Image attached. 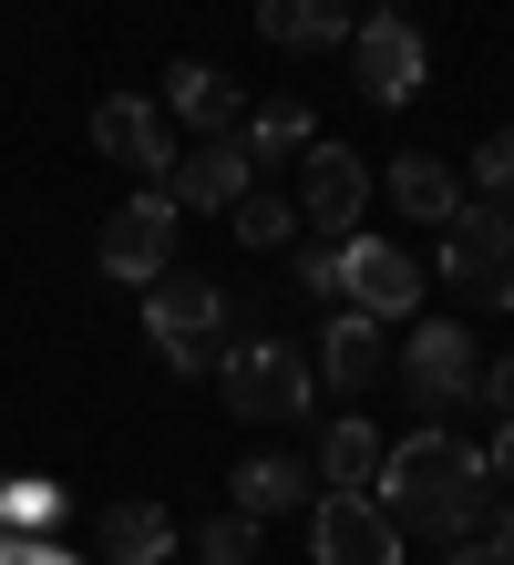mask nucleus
<instances>
[{
	"label": "nucleus",
	"mask_w": 514,
	"mask_h": 565,
	"mask_svg": "<svg viewBox=\"0 0 514 565\" xmlns=\"http://www.w3.org/2000/svg\"><path fill=\"white\" fill-rule=\"evenodd\" d=\"M176 226H186V206L165 185H145V195H124L114 216H103V278H124V288H155L165 268H176Z\"/></svg>",
	"instance_id": "0eeeda50"
},
{
	"label": "nucleus",
	"mask_w": 514,
	"mask_h": 565,
	"mask_svg": "<svg viewBox=\"0 0 514 565\" xmlns=\"http://www.w3.org/2000/svg\"><path fill=\"white\" fill-rule=\"evenodd\" d=\"M422 288H432V268H422L411 247L360 237V226L339 237V298H350V309H370V319H391V329H401L411 309H422Z\"/></svg>",
	"instance_id": "6e6552de"
},
{
	"label": "nucleus",
	"mask_w": 514,
	"mask_h": 565,
	"mask_svg": "<svg viewBox=\"0 0 514 565\" xmlns=\"http://www.w3.org/2000/svg\"><path fill=\"white\" fill-rule=\"evenodd\" d=\"M165 124H186V135H237V124H248V83H227L217 62H176V73H165Z\"/></svg>",
	"instance_id": "4468645a"
},
{
	"label": "nucleus",
	"mask_w": 514,
	"mask_h": 565,
	"mask_svg": "<svg viewBox=\"0 0 514 565\" xmlns=\"http://www.w3.org/2000/svg\"><path fill=\"white\" fill-rule=\"evenodd\" d=\"M227 226H237V247H289L298 237V206H289V195H237V206H227Z\"/></svg>",
	"instance_id": "412c9836"
},
{
	"label": "nucleus",
	"mask_w": 514,
	"mask_h": 565,
	"mask_svg": "<svg viewBox=\"0 0 514 565\" xmlns=\"http://www.w3.org/2000/svg\"><path fill=\"white\" fill-rule=\"evenodd\" d=\"M0 565H73L62 545H31V535H0Z\"/></svg>",
	"instance_id": "bb28decb"
},
{
	"label": "nucleus",
	"mask_w": 514,
	"mask_h": 565,
	"mask_svg": "<svg viewBox=\"0 0 514 565\" xmlns=\"http://www.w3.org/2000/svg\"><path fill=\"white\" fill-rule=\"evenodd\" d=\"M196 565H258V514H206L196 524Z\"/></svg>",
	"instance_id": "5701e85b"
},
{
	"label": "nucleus",
	"mask_w": 514,
	"mask_h": 565,
	"mask_svg": "<svg viewBox=\"0 0 514 565\" xmlns=\"http://www.w3.org/2000/svg\"><path fill=\"white\" fill-rule=\"evenodd\" d=\"M473 402H484V412H514V360H484V381H473Z\"/></svg>",
	"instance_id": "a878e982"
},
{
	"label": "nucleus",
	"mask_w": 514,
	"mask_h": 565,
	"mask_svg": "<svg viewBox=\"0 0 514 565\" xmlns=\"http://www.w3.org/2000/svg\"><path fill=\"white\" fill-rule=\"evenodd\" d=\"M308 555L319 565H401V524L381 514V493L319 483V504H308Z\"/></svg>",
	"instance_id": "1a4fd4ad"
},
{
	"label": "nucleus",
	"mask_w": 514,
	"mask_h": 565,
	"mask_svg": "<svg viewBox=\"0 0 514 565\" xmlns=\"http://www.w3.org/2000/svg\"><path fill=\"white\" fill-rule=\"evenodd\" d=\"M411 340L391 350L401 371V402L442 422V412H473V381H484V350H473V319H401Z\"/></svg>",
	"instance_id": "20e7f679"
},
{
	"label": "nucleus",
	"mask_w": 514,
	"mask_h": 565,
	"mask_svg": "<svg viewBox=\"0 0 514 565\" xmlns=\"http://www.w3.org/2000/svg\"><path fill=\"white\" fill-rule=\"evenodd\" d=\"M145 340H155V360H165L176 381H206V371L227 360V288L165 268V278L145 288Z\"/></svg>",
	"instance_id": "7ed1b4c3"
},
{
	"label": "nucleus",
	"mask_w": 514,
	"mask_h": 565,
	"mask_svg": "<svg viewBox=\"0 0 514 565\" xmlns=\"http://www.w3.org/2000/svg\"><path fill=\"white\" fill-rule=\"evenodd\" d=\"M217 391H227L237 422H298L308 412V350H289V340H237L217 360Z\"/></svg>",
	"instance_id": "423d86ee"
},
{
	"label": "nucleus",
	"mask_w": 514,
	"mask_h": 565,
	"mask_svg": "<svg viewBox=\"0 0 514 565\" xmlns=\"http://www.w3.org/2000/svg\"><path fill=\"white\" fill-rule=\"evenodd\" d=\"M237 145H248L258 164H298V154L319 145V135H308V104H298V93H268V104H248Z\"/></svg>",
	"instance_id": "6ab92c4d"
},
{
	"label": "nucleus",
	"mask_w": 514,
	"mask_h": 565,
	"mask_svg": "<svg viewBox=\"0 0 514 565\" xmlns=\"http://www.w3.org/2000/svg\"><path fill=\"white\" fill-rule=\"evenodd\" d=\"M298 288H308V298H339V237L298 257Z\"/></svg>",
	"instance_id": "393cba45"
},
{
	"label": "nucleus",
	"mask_w": 514,
	"mask_h": 565,
	"mask_svg": "<svg viewBox=\"0 0 514 565\" xmlns=\"http://www.w3.org/2000/svg\"><path fill=\"white\" fill-rule=\"evenodd\" d=\"M473 535H484V545L514 565V504H484V524H473Z\"/></svg>",
	"instance_id": "cd10ccee"
},
{
	"label": "nucleus",
	"mask_w": 514,
	"mask_h": 565,
	"mask_svg": "<svg viewBox=\"0 0 514 565\" xmlns=\"http://www.w3.org/2000/svg\"><path fill=\"white\" fill-rule=\"evenodd\" d=\"M370 493H381V514L401 524V535L463 545L473 524H484V504H494V473H484V443H463V431L422 422V431H401V443L381 452Z\"/></svg>",
	"instance_id": "f257e3e1"
},
{
	"label": "nucleus",
	"mask_w": 514,
	"mask_h": 565,
	"mask_svg": "<svg viewBox=\"0 0 514 565\" xmlns=\"http://www.w3.org/2000/svg\"><path fill=\"white\" fill-rule=\"evenodd\" d=\"M381 371H391V319H370V309H350V298H339V309L319 319V381L360 402Z\"/></svg>",
	"instance_id": "ddd939ff"
},
{
	"label": "nucleus",
	"mask_w": 514,
	"mask_h": 565,
	"mask_svg": "<svg viewBox=\"0 0 514 565\" xmlns=\"http://www.w3.org/2000/svg\"><path fill=\"white\" fill-rule=\"evenodd\" d=\"M453 565H504V555H494L484 535H463V545H453Z\"/></svg>",
	"instance_id": "c756f323"
},
{
	"label": "nucleus",
	"mask_w": 514,
	"mask_h": 565,
	"mask_svg": "<svg viewBox=\"0 0 514 565\" xmlns=\"http://www.w3.org/2000/svg\"><path fill=\"white\" fill-rule=\"evenodd\" d=\"M93 154L103 164H134L145 185H165V164H176V124H165V104H145V93H103V104H93Z\"/></svg>",
	"instance_id": "9b49d317"
},
{
	"label": "nucleus",
	"mask_w": 514,
	"mask_h": 565,
	"mask_svg": "<svg viewBox=\"0 0 514 565\" xmlns=\"http://www.w3.org/2000/svg\"><path fill=\"white\" fill-rule=\"evenodd\" d=\"M391 206L411 216V226H453L463 216V175L442 154H391Z\"/></svg>",
	"instance_id": "f3484780"
},
{
	"label": "nucleus",
	"mask_w": 514,
	"mask_h": 565,
	"mask_svg": "<svg viewBox=\"0 0 514 565\" xmlns=\"http://www.w3.org/2000/svg\"><path fill=\"white\" fill-rule=\"evenodd\" d=\"M52 514H62V493L42 473H0V535H42Z\"/></svg>",
	"instance_id": "4be33fe9"
},
{
	"label": "nucleus",
	"mask_w": 514,
	"mask_h": 565,
	"mask_svg": "<svg viewBox=\"0 0 514 565\" xmlns=\"http://www.w3.org/2000/svg\"><path fill=\"white\" fill-rule=\"evenodd\" d=\"M360 21V0H258V31L279 52H339Z\"/></svg>",
	"instance_id": "2eb2a0df"
},
{
	"label": "nucleus",
	"mask_w": 514,
	"mask_h": 565,
	"mask_svg": "<svg viewBox=\"0 0 514 565\" xmlns=\"http://www.w3.org/2000/svg\"><path fill=\"white\" fill-rule=\"evenodd\" d=\"M473 195H494V206H514V124H494V135L473 145Z\"/></svg>",
	"instance_id": "b1692460"
},
{
	"label": "nucleus",
	"mask_w": 514,
	"mask_h": 565,
	"mask_svg": "<svg viewBox=\"0 0 514 565\" xmlns=\"http://www.w3.org/2000/svg\"><path fill=\"white\" fill-rule=\"evenodd\" d=\"M370 473H381V431H370L360 412H339V422L319 431V483H339V493H370Z\"/></svg>",
	"instance_id": "aec40b11"
},
{
	"label": "nucleus",
	"mask_w": 514,
	"mask_h": 565,
	"mask_svg": "<svg viewBox=\"0 0 514 565\" xmlns=\"http://www.w3.org/2000/svg\"><path fill=\"white\" fill-rule=\"evenodd\" d=\"M432 278L463 298V309H484V319H504L514 309V206H463L453 226H442V247H432Z\"/></svg>",
	"instance_id": "f03ea898"
},
{
	"label": "nucleus",
	"mask_w": 514,
	"mask_h": 565,
	"mask_svg": "<svg viewBox=\"0 0 514 565\" xmlns=\"http://www.w3.org/2000/svg\"><path fill=\"white\" fill-rule=\"evenodd\" d=\"M339 52H350V83H360V104H381V114L422 104V83H432V42H422V21H401L391 0H381V11H360Z\"/></svg>",
	"instance_id": "39448f33"
},
{
	"label": "nucleus",
	"mask_w": 514,
	"mask_h": 565,
	"mask_svg": "<svg viewBox=\"0 0 514 565\" xmlns=\"http://www.w3.org/2000/svg\"><path fill=\"white\" fill-rule=\"evenodd\" d=\"M484 473H494V483H514V412H504V431L484 443Z\"/></svg>",
	"instance_id": "c85d7f7f"
},
{
	"label": "nucleus",
	"mask_w": 514,
	"mask_h": 565,
	"mask_svg": "<svg viewBox=\"0 0 514 565\" xmlns=\"http://www.w3.org/2000/svg\"><path fill=\"white\" fill-rule=\"evenodd\" d=\"M93 545H103V565H176V514L165 504H114L93 524Z\"/></svg>",
	"instance_id": "a211bd4d"
},
{
	"label": "nucleus",
	"mask_w": 514,
	"mask_h": 565,
	"mask_svg": "<svg viewBox=\"0 0 514 565\" xmlns=\"http://www.w3.org/2000/svg\"><path fill=\"white\" fill-rule=\"evenodd\" d=\"M289 206H298V226H308V237H350V226H360V206H370V164H360L350 145H308V154H298Z\"/></svg>",
	"instance_id": "9d476101"
},
{
	"label": "nucleus",
	"mask_w": 514,
	"mask_h": 565,
	"mask_svg": "<svg viewBox=\"0 0 514 565\" xmlns=\"http://www.w3.org/2000/svg\"><path fill=\"white\" fill-rule=\"evenodd\" d=\"M227 504L258 514V524H268V514H298V504H308V462H298V452H248V462L227 473Z\"/></svg>",
	"instance_id": "dca6fc26"
},
{
	"label": "nucleus",
	"mask_w": 514,
	"mask_h": 565,
	"mask_svg": "<svg viewBox=\"0 0 514 565\" xmlns=\"http://www.w3.org/2000/svg\"><path fill=\"white\" fill-rule=\"evenodd\" d=\"M248 185H258V154L237 145V135H196L176 164H165V195H176L186 216H227Z\"/></svg>",
	"instance_id": "f8f14e48"
}]
</instances>
